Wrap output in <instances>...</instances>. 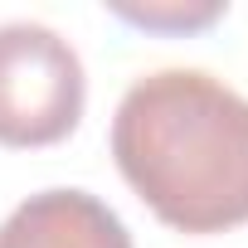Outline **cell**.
Returning <instances> with one entry per match:
<instances>
[{
    "label": "cell",
    "mask_w": 248,
    "mask_h": 248,
    "mask_svg": "<svg viewBox=\"0 0 248 248\" xmlns=\"http://www.w3.org/2000/svg\"><path fill=\"white\" fill-rule=\"evenodd\" d=\"M0 248H132L127 224L88 190H39L0 224Z\"/></svg>",
    "instance_id": "3"
},
{
    "label": "cell",
    "mask_w": 248,
    "mask_h": 248,
    "mask_svg": "<svg viewBox=\"0 0 248 248\" xmlns=\"http://www.w3.org/2000/svg\"><path fill=\"white\" fill-rule=\"evenodd\" d=\"M112 156L161 224L224 233L248 224V97L204 68H156L112 117Z\"/></svg>",
    "instance_id": "1"
},
{
    "label": "cell",
    "mask_w": 248,
    "mask_h": 248,
    "mask_svg": "<svg viewBox=\"0 0 248 248\" xmlns=\"http://www.w3.org/2000/svg\"><path fill=\"white\" fill-rule=\"evenodd\" d=\"M88 102L78 49L34 20L0 25V146L63 141Z\"/></svg>",
    "instance_id": "2"
},
{
    "label": "cell",
    "mask_w": 248,
    "mask_h": 248,
    "mask_svg": "<svg viewBox=\"0 0 248 248\" xmlns=\"http://www.w3.org/2000/svg\"><path fill=\"white\" fill-rule=\"evenodd\" d=\"M117 15H127V20H137V25H180V30H190V25H209V20L219 15V5H200V10H180V5H166V10H156V5L132 10V5H117Z\"/></svg>",
    "instance_id": "4"
}]
</instances>
